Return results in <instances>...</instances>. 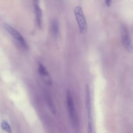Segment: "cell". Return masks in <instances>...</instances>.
<instances>
[{
    "mask_svg": "<svg viewBox=\"0 0 133 133\" xmlns=\"http://www.w3.org/2000/svg\"><path fill=\"white\" fill-rule=\"evenodd\" d=\"M66 104L68 110L69 114L70 119L71 120L72 123L74 127H77L78 126V118L74 107V104L73 101V97L71 92L70 90H68L66 94Z\"/></svg>",
    "mask_w": 133,
    "mask_h": 133,
    "instance_id": "cell-1",
    "label": "cell"
},
{
    "mask_svg": "<svg viewBox=\"0 0 133 133\" xmlns=\"http://www.w3.org/2000/svg\"><path fill=\"white\" fill-rule=\"evenodd\" d=\"M74 13L79 30L82 34H84L87 30V22L82 7L79 5L76 6L74 9Z\"/></svg>",
    "mask_w": 133,
    "mask_h": 133,
    "instance_id": "cell-2",
    "label": "cell"
},
{
    "mask_svg": "<svg viewBox=\"0 0 133 133\" xmlns=\"http://www.w3.org/2000/svg\"><path fill=\"white\" fill-rule=\"evenodd\" d=\"M86 108L87 116V131L88 133H93V126H92V112L91 108L90 97L89 93V89L88 86L87 85L86 87Z\"/></svg>",
    "mask_w": 133,
    "mask_h": 133,
    "instance_id": "cell-3",
    "label": "cell"
},
{
    "mask_svg": "<svg viewBox=\"0 0 133 133\" xmlns=\"http://www.w3.org/2000/svg\"><path fill=\"white\" fill-rule=\"evenodd\" d=\"M120 32L122 43L127 51L129 52H133V45L130 38L128 30L125 24H122L120 27Z\"/></svg>",
    "mask_w": 133,
    "mask_h": 133,
    "instance_id": "cell-4",
    "label": "cell"
},
{
    "mask_svg": "<svg viewBox=\"0 0 133 133\" xmlns=\"http://www.w3.org/2000/svg\"><path fill=\"white\" fill-rule=\"evenodd\" d=\"M4 26L6 30L17 42L24 48H28L27 43L21 34L8 23H4Z\"/></svg>",
    "mask_w": 133,
    "mask_h": 133,
    "instance_id": "cell-5",
    "label": "cell"
},
{
    "mask_svg": "<svg viewBox=\"0 0 133 133\" xmlns=\"http://www.w3.org/2000/svg\"><path fill=\"white\" fill-rule=\"evenodd\" d=\"M33 4L36 17V23L38 26L41 28L42 23V11L39 6V2L37 0L33 1Z\"/></svg>",
    "mask_w": 133,
    "mask_h": 133,
    "instance_id": "cell-6",
    "label": "cell"
},
{
    "mask_svg": "<svg viewBox=\"0 0 133 133\" xmlns=\"http://www.w3.org/2000/svg\"><path fill=\"white\" fill-rule=\"evenodd\" d=\"M51 29L54 35H57L59 33V23L57 20L54 19L51 22Z\"/></svg>",
    "mask_w": 133,
    "mask_h": 133,
    "instance_id": "cell-7",
    "label": "cell"
},
{
    "mask_svg": "<svg viewBox=\"0 0 133 133\" xmlns=\"http://www.w3.org/2000/svg\"><path fill=\"white\" fill-rule=\"evenodd\" d=\"M38 71L39 73L43 76H47L49 75L47 70L46 69L45 66L42 63H38Z\"/></svg>",
    "mask_w": 133,
    "mask_h": 133,
    "instance_id": "cell-8",
    "label": "cell"
},
{
    "mask_svg": "<svg viewBox=\"0 0 133 133\" xmlns=\"http://www.w3.org/2000/svg\"><path fill=\"white\" fill-rule=\"evenodd\" d=\"M1 127L2 128L6 131L8 133H11V129L10 127V126L8 123V122L6 121H3L1 123Z\"/></svg>",
    "mask_w": 133,
    "mask_h": 133,
    "instance_id": "cell-9",
    "label": "cell"
},
{
    "mask_svg": "<svg viewBox=\"0 0 133 133\" xmlns=\"http://www.w3.org/2000/svg\"><path fill=\"white\" fill-rule=\"evenodd\" d=\"M46 99H47V104L50 110V111H51V112L54 114H56V111H55V107L54 106V104H53V103L52 102V100L51 99H50V98L48 96H47V98H46Z\"/></svg>",
    "mask_w": 133,
    "mask_h": 133,
    "instance_id": "cell-10",
    "label": "cell"
},
{
    "mask_svg": "<svg viewBox=\"0 0 133 133\" xmlns=\"http://www.w3.org/2000/svg\"><path fill=\"white\" fill-rule=\"evenodd\" d=\"M111 3H112V1H110V0H106L105 1V4L108 6H110L111 4Z\"/></svg>",
    "mask_w": 133,
    "mask_h": 133,
    "instance_id": "cell-11",
    "label": "cell"
}]
</instances>
